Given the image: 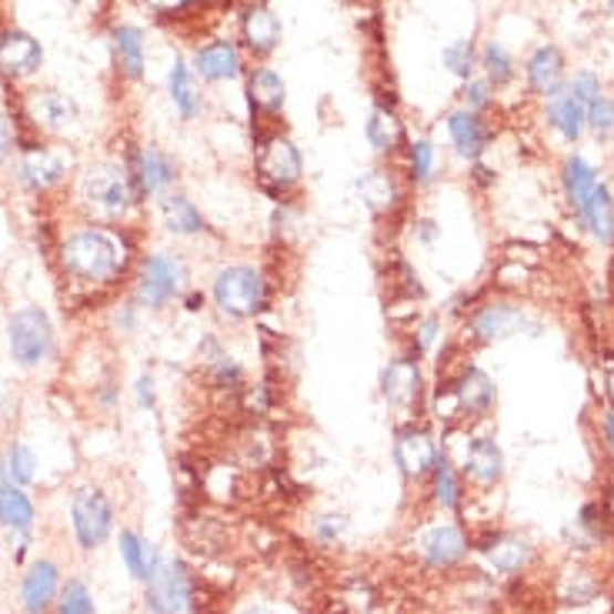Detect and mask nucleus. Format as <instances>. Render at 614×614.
I'll return each instance as SVG.
<instances>
[{"label": "nucleus", "mask_w": 614, "mask_h": 614, "mask_svg": "<svg viewBox=\"0 0 614 614\" xmlns=\"http://www.w3.org/2000/svg\"><path fill=\"white\" fill-rule=\"evenodd\" d=\"M64 278L77 288H107L131 264V244L107 225H84L58 248Z\"/></svg>", "instance_id": "f257e3e1"}, {"label": "nucleus", "mask_w": 614, "mask_h": 614, "mask_svg": "<svg viewBox=\"0 0 614 614\" xmlns=\"http://www.w3.org/2000/svg\"><path fill=\"white\" fill-rule=\"evenodd\" d=\"M274 301V284L268 271L254 261H228L211 274L208 304L221 324H251Z\"/></svg>", "instance_id": "f03ea898"}, {"label": "nucleus", "mask_w": 614, "mask_h": 614, "mask_svg": "<svg viewBox=\"0 0 614 614\" xmlns=\"http://www.w3.org/2000/svg\"><path fill=\"white\" fill-rule=\"evenodd\" d=\"M561 190L574 221L601 244L614 241V194L597 177V170L581 157L568 154L561 164Z\"/></svg>", "instance_id": "7ed1b4c3"}, {"label": "nucleus", "mask_w": 614, "mask_h": 614, "mask_svg": "<svg viewBox=\"0 0 614 614\" xmlns=\"http://www.w3.org/2000/svg\"><path fill=\"white\" fill-rule=\"evenodd\" d=\"M77 200H81V208L94 221H101V225H117V221H124L137 208L131 174L117 160H94L81 174Z\"/></svg>", "instance_id": "20e7f679"}, {"label": "nucleus", "mask_w": 614, "mask_h": 614, "mask_svg": "<svg viewBox=\"0 0 614 614\" xmlns=\"http://www.w3.org/2000/svg\"><path fill=\"white\" fill-rule=\"evenodd\" d=\"M254 177L261 190L274 200L291 197L304 180V154L294 144V137L281 131L258 134L254 141Z\"/></svg>", "instance_id": "39448f33"}, {"label": "nucleus", "mask_w": 614, "mask_h": 614, "mask_svg": "<svg viewBox=\"0 0 614 614\" xmlns=\"http://www.w3.org/2000/svg\"><path fill=\"white\" fill-rule=\"evenodd\" d=\"M187 288H190V268H187L184 254L150 251L141 258L131 298L144 311H167L170 304H180Z\"/></svg>", "instance_id": "423d86ee"}, {"label": "nucleus", "mask_w": 614, "mask_h": 614, "mask_svg": "<svg viewBox=\"0 0 614 614\" xmlns=\"http://www.w3.org/2000/svg\"><path fill=\"white\" fill-rule=\"evenodd\" d=\"M498 400V387L495 377L478 367V364H465L438 394H435V412L445 422H481L495 412Z\"/></svg>", "instance_id": "0eeeda50"}, {"label": "nucleus", "mask_w": 614, "mask_h": 614, "mask_svg": "<svg viewBox=\"0 0 614 614\" xmlns=\"http://www.w3.org/2000/svg\"><path fill=\"white\" fill-rule=\"evenodd\" d=\"M377 397L384 400L387 412L404 415V418H418V412L428 404V377H425L422 361L407 351L387 357L377 374Z\"/></svg>", "instance_id": "6e6552de"}, {"label": "nucleus", "mask_w": 614, "mask_h": 614, "mask_svg": "<svg viewBox=\"0 0 614 614\" xmlns=\"http://www.w3.org/2000/svg\"><path fill=\"white\" fill-rule=\"evenodd\" d=\"M441 448L445 445L422 418H404L394 425L391 458H394V468L400 471L404 481H428Z\"/></svg>", "instance_id": "1a4fd4ad"}, {"label": "nucleus", "mask_w": 614, "mask_h": 614, "mask_svg": "<svg viewBox=\"0 0 614 614\" xmlns=\"http://www.w3.org/2000/svg\"><path fill=\"white\" fill-rule=\"evenodd\" d=\"M8 351L11 361L24 371L41 367L54 351V321L44 308H18L8 321Z\"/></svg>", "instance_id": "9d476101"}, {"label": "nucleus", "mask_w": 614, "mask_h": 614, "mask_svg": "<svg viewBox=\"0 0 614 614\" xmlns=\"http://www.w3.org/2000/svg\"><path fill=\"white\" fill-rule=\"evenodd\" d=\"M124 167H127V174H131V187H134L137 204L160 200L164 194L177 190L180 164H177L164 147H157V144H141V147H134Z\"/></svg>", "instance_id": "9b49d317"}, {"label": "nucleus", "mask_w": 614, "mask_h": 614, "mask_svg": "<svg viewBox=\"0 0 614 614\" xmlns=\"http://www.w3.org/2000/svg\"><path fill=\"white\" fill-rule=\"evenodd\" d=\"M71 528L84 551H97L114 534V504L101 485H81L71 495Z\"/></svg>", "instance_id": "f8f14e48"}, {"label": "nucleus", "mask_w": 614, "mask_h": 614, "mask_svg": "<svg viewBox=\"0 0 614 614\" xmlns=\"http://www.w3.org/2000/svg\"><path fill=\"white\" fill-rule=\"evenodd\" d=\"M144 604L150 614H187L194 604V574L180 558H160L154 577L144 584Z\"/></svg>", "instance_id": "ddd939ff"}, {"label": "nucleus", "mask_w": 614, "mask_h": 614, "mask_svg": "<svg viewBox=\"0 0 614 614\" xmlns=\"http://www.w3.org/2000/svg\"><path fill=\"white\" fill-rule=\"evenodd\" d=\"M524 327H528V311L514 301H504V298L478 304L465 324V331L475 344H501V341L518 337Z\"/></svg>", "instance_id": "4468645a"}, {"label": "nucleus", "mask_w": 614, "mask_h": 614, "mask_svg": "<svg viewBox=\"0 0 614 614\" xmlns=\"http://www.w3.org/2000/svg\"><path fill=\"white\" fill-rule=\"evenodd\" d=\"M354 194L374 221H391L394 215L404 211V180L384 164H374L364 174H357Z\"/></svg>", "instance_id": "2eb2a0df"}, {"label": "nucleus", "mask_w": 614, "mask_h": 614, "mask_svg": "<svg viewBox=\"0 0 614 614\" xmlns=\"http://www.w3.org/2000/svg\"><path fill=\"white\" fill-rule=\"evenodd\" d=\"M281 38H284L281 14L268 4V0H251V4L238 18V44H241V51L258 58V61H268L281 48Z\"/></svg>", "instance_id": "dca6fc26"}, {"label": "nucleus", "mask_w": 614, "mask_h": 614, "mask_svg": "<svg viewBox=\"0 0 614 614\" xmlns=\"http://www.w3.org/2000/svg\"><path fill=\"white\" fill-rule=\"evenodd\" d=\"M187 64H190V71L197 74L200 84H235L248 74L244 51L231 38H215L208 44L194 48Z\"/></svg>", "instance_id": "f3484780"}, {"label": "nucleus", "mask_w": 614, "mask_h": 614, "mask_svg": "<svg viewBox=\"0 0 614 614\" xmlns=\"http://www.w3.org/2000/svg\"><path fill=\"white\" fill-rule=\"evenodd\" d=\"M34 521H38V508L31 501V495L8 481V478H0V528L8 531L11 544H18V564L24 561V551L31 544V531H34Z\"/></svg>", "instance_id": "a211bd4d"}, {"label": "nucleus", "mask_w": 614, "mask_h": 614, "mask_svg": "<svg viewBox=\"0 0 614 614\" xmlns=\"http://www.w3.org/2000/svg\"><path fill=\"white\" fill-rule=\"evenodd\" d=\"M157 218H160V228L177 241H197L211 235V225L204 218L200 204L184 190H170L157 200Z\"/></svg>", "instance_id": "6ab92c4d"}, {"label": "nucleus", "mask_w": 614, "mask_h": 614, "mask_svg": "<svg viewBox=\"0 0 614 614\" xmlns=\"http://www.w3.org/2000/svg\"><path fill=\"white\" fill-rule=\"evenodd\" d=\"M67 157L51 147H28L18 160V184L31 194H48L67 177Z\"/></svg>", "instance_id": "aec40b11"}, {"label": "nucleus", "mask_w": 614, "mask_h": 614, "mask_svg": "<svg viewBox=\"0 0 614 614\" xmlns=\"http://www.w3.org/2000/svg\"><path fill=\"white\" fill-rule=\"evenodd\" d=\"M461 478L478 485V488H495L504 478V451L491 435H475L465 445L461 465H458Z\"/></svg>", "instance_id": "412c9836"}, {"label": "nucleus", "mask_w": 614, "mask_h": 614, "mask_svg": "<svg viewBox=\"0 0 614 614\" xmlns=\"http://www.w3.org/2000/svg\"><path fill=\"white\" fill-rule=\"evenodd\" d=\"M44 64V48L34 34L21 31V28H8L0 34V74L11 81H24L31 74H38Z\"/></svg>", "instance_id": "4be33fe9"}, {"label": "nucleus", "mask_w": 614, "mask_h": 614, "mask_svg": "<svg viewBox=\"0 0 614 614\" xmlns=\"http://www.w3.org/2000/svg\"><path fill=\"white\" fill-rule=\"evenodd\" d=\"M28 117L44 134H67L77 127V101L64 91H34L28 97Z\"/></svg>", "instance_id": "5701e85b"}, {"label": "nucleus", "mask_w": 614, "mask_h": 614, "mask_svg": "<svg viewBox=\"0 0 614 614\" xmlns=\"http://www.w3.org/2000/svg\"><path fill=\"white\" fill-rule=\"evenodd\" d=\"M418 554L431 571H448L458 568L468 554V538L458 524H431L418 538Z\"/></svg>", "instance_id": "b1692460"}, {"label": "nucleus", "mask_w": 614, "mask_h": 614, "mask_svg": "<svg viewBox=\"0 0 614 614\" xmlns=\"http://www.w3.org/2000/svg\"><path fill=\"white\" fill-rule=\"evenodd\" d=\"M167 97H170V107L177 111V117L187 124L208 114V97H204V87H200L197 74L190 71L187 58H174V64L167 67Z\"/></svg>", "instance_id": "393cba45"}, {"label": "nucleus", "mask_w": 614, "mask_h": 614, "mask_svg": "<svg viewBox=\"0 0 614 614\" xmlns=\"http://www.w3.org/2000/svg\"><path fill=\"white\" fill-rule=\"evenodd\" d=\"M61 594V568L51 558L34 561L21 577V607L24 614H48Z\"/></svg>", "instance_id": "a878e982"}, {"label": "nucleus", "mask_w": 614, "mask_h": 614, "mask_svg": "<svg viewBox=\"0 0 614 614\" xmlns=\"http://www.w3.org/2000/svg\"><path fill=\"white\" fill-rule=\"evenodd\" d=\"M445 131H448V141H451L455 154L461 160H468V164L481 160L485 150H488V144H491V131H488L485 117L475 114V111H465V107H458V111L448 114Z\"/></svg>", "instance_id": "bb28decb"}, {"label": "nucleus", "mask_w": 614, "mask_h": 614, "mask_svg": "<svg viewBox=\"0 0 614 614\" xmlns=\"http://www.w3.org/2000/svg\"><path fill=\"white\" fill-rule=\"evenodd\" d=\"M244 94H248V104H251V114H264V117H278L284 114L288 107V84L284 77L268 67V64H258L244 74Z\"/></svg>", "instance_id": "cd10ccee"}, {"label": "nucleus", "mask_w": 614, "mask_h": 614, "mask_svg": "<svg viewBox=\"0 0 614 614\" xmlns=\"http://www.w3.org/2000/svg\"><path fill=\"white\" fill-rule=\"evenodd\" d=\"M364 141L377 157H387V160L397 157L407 144V134H404V124H400L397 111L387 107V104H374L367 121H364Z\"/></svg>", "instance_id": "c85d7f7f"}, {"label": "nucleus", "mask_w": 614, "mask_h": 614, "mask_svg": "<svg viewBox=\"0 0 614 614\" xmlns=\"http://www.w3.org/2000/svg\"><path fill=\"white\" fill-rule=\"evenodd\" d=\"M524 77H528V91H531L534 97H544V101H548V97L561 94L564 84H568L561 51L551 48V44L538 48V51L528 58V64H524Z\"/></svg>", "instance_id": "c756f323"}, {"label": "nucleus", "mask_w": 614, "mask_h": 614, "mask_svg": "<svg viewBox=\"0 0 614 614\" xmlns=\"http://www.w3.org/2000/svg\"><path fill=\"white\" fill-rule=\"evenodd\" d=\"M111 48H114V61H117L121 74L131 77V81H141L144 71H147V41H144V31L137 24H114Z\"/></svg>", "instance_id": "7c9ffc66"}, {"label": "nucleus", "mask_w": 614, "mask_h": 614, "mask_svg": "<svg viewBox=\"0 0 614 614\" xmlns=\"http://www.w3.org/2000/svg\"><path fill=\"white\" fill-rule=\"evenodd\" d=\"M117 551H121V561H124V568H127V574H131L134 581H141V584H147V581L154 577V571H157V564H160V558H164L144 534H137V531H131V528L121 531Z\"/></svg>", "instance_id": "2f4dec72"}, {"label": "nucleus", "mask_w": 614, "mask_h": 614, "mask_svg": "<svg viewBox=\"0 0 614 614\" xmlns=\"http://www.w3.org/2000/svg\"><path fill=\"white\" fill-rule=\"evenodd\" d=\"M404 184L407 187H428L438 177V147L428 137H412L404 144Z\"/></svg>", "instance_id": "473e14b6"}, {"label": "nucleus", "mask_w": 614, "mask_h": 614, "mask_svg": "<svg viewBox=\"0 0 614 614\" xmlns=\"http://www.w3.org/2000/svg\"><path fill=\"white\" fill-rule=\"evenodd\" d=\"M431 498L441 511H458L461 508V498H465V478L458 471V465L451 461V455L441 448L438 461H435V471H431Z\"/></svg>", "instance_id": "72a5a7b5"}, {"label": "nucleus", "mask_w": 614, "mask_h": 614, "mask_svg": "<svg viewBox=\"0 0 614 614\" xmlns=\"http://www.w3.org/2000/svg\"><path fill=\"white\" fill-rule=\"evenodd\" d=\"M548 124L568 141V144H577L581 141V134H584V127H587V121H584V104H577L568 91H561V94H554V97H548Z\"/></svg>", "instance_id": "f704fd0d"}, {"label": "nucleus", "mask_w": 614, "mask_h": 614, "mask_svg": "<svg viewBox=\"0 0 614 614\" xmlns=\"http://www.w3.org/2000/svg\"><path fill=\"white\" fill-rule=\"evenodd\" d=\"M485 558H488L491 571H498V574H518L531 561V544L521 534H498L495 541H488Z\"/></svg>", "instance_id": "c9c22d12"}, {"label": "nucleus", "mask_w": 614, "mask_h": 614, "mask_svg": "<svg viewBox=\"0 0 614 614\" xmlns=\"http://www.w3.org/2000/svg\"><path fill=\"white\" fill-rule=\"evenodd\" d=\"M387 284L394 291L397 301H425V284H422V274L415 268V261L407 258L404 251H391L387 254Z\"/></svg>", "instance_id": "e433bc0d"}, {"label": "nucleus", "mask_w": 614, "mask_h": 614, "mask_svg": "<svg viewBox=\"0 0 614 614\" xmlns=\"http://www.w3.org/2000/svg\"><path fill=\"white\" fill-rule=\"evenodd\" d=\"M445 331V321L438 311H428V314H418L412 324H407V344L404 351L407 354H415L418 361H425L428 354H435V347L441 344V334Z\"/></svg>", "instance_id": "4c0bfd02"}, {"label": "nucleus", "mask_w": 614, "mask_h": 614, "mask_svg": "<svg viewBox=\"0 0 614 614\" xmlns=\"http://www.w3.org/2000/svg\"><path fill=\"white\" fill-rule=\"evenodd\" d=\"M0 478H8V481H14L21 488L34 485L38 481V455H34V448L24 445V441H11L4 458H0Z\"/></svg>", "instance_id": "58836bf2"}, {"label": "nucleus", "mask_w": 614, "mask_h": 614, "mask_svg": "<svg viewBox=\"0 0 614 614\" xmlns=\"http://www.w3.org/2000/svg\"><path fill=\"white\" fill-rule=\"evenodd\" d=\"M204 374H208V384L215 391H225V394H241L248 387V367L231 351H225L218 361H211L208 367H204Z\"/></svg>", "instance_id": "ea45409f"}, {"label": "nucleus", "mask_w": 614, "mask_h": 614, "mask_svg": "<svg viewBox=\"0 0 614 614\" xmlns=\"http://www.w3.org/2000/svg\"><path fill=\"white\" fill-rule=\"evenodd\" d=\"M301 221H304V208H301V204H298L294 197L274 200L271 218H268V235H271V241H281V244H288V241L298 235Z\"/></svg>", "instance_id": "a19ab883"}, {"label": "nucleus", "mask_w": 614, "mask_h": 614, "mask_svg": "<svg viewBox=\"0 0 614 614\" xmlns=\"http://www.w3.org/2000/svg\"><path fill=\"white\" fill-rule=\"evenodd\" d=\"M481 67H485V77L491 81V87H504L514 81L518 67H514V58L508 54V48L501 41H488L481 48Z\"/></svg>", "instance_id": "79ce46f5"}, {"label": "nucleus", "mask_w": 614, "mask_h": 614, "mask_svg": "<svg viewBox=\"0 0 614 614\" xmlns=\"http://www.w3.org/2000/svg\"><path fill=\"white\" fill-rule=\"evenodd\" d=\"M441 64H445L448 74L468 81V77H475L478 67H481V51L475 48V41H451V44L441 51Z\"/></svg>", "instance_id": "37998d69"}, {"label": "nucleus", "mask_w": 614, "mask_h": 614, "mask_svg": "<svg viewBox=\"0 0 614 614\" xmlns=\"http://www.w3.org/2000/svg\"><path fill=\"white\" fill-rule=\"evenodd\" d=\"M54 607H58V614H97L94 594H91V587L81 577H67L61 584V594H58Z\"/></svg>", "instance_id": "c03bdc74"}, {"label": "nucleus", "mask_w": 614, "mask_h": 614, "mask_svg": "<svg viewBox=\"0 0 614 614\" xmlns=\"http://www.w3.org/2000/svg\"><path fill=\"white\" fill-rule=\"evenodd\" d=\"M491 101H495V87H491V81L488 77H468V81H461V107L465 111H475V114H485L488 107H491Z\"/></svg>", "instance_id": "a18cd8bd"}, {"label": "nucleus", "mask_w": 614, "mask_h": 614, "mask_svg": "<svg viewBox=\"0 0 614 614\" xmlns=\"http://www.w3.org/2000/svg\"><path fill=\"white\" fill-rule=\"evenodd\" d=\"M584 121H587V127H591L597 137H611V134H614V101L601 94L594 104L584 107Z\"/></svg>", "instance_id": "49530a36"}, {"label": "nucleus", "mask_w": 614, "mask_h": 614, "mask_svg": "<svg viewBox=\"0 0 614 614\" xmlns=\"http://www.w3.org/2000/svg\"><path fill=\"white\" fill-rule=\"evenodd\" d=\"M344 534H347V518H344V514H321V518L314 521V541H318L321 548L341 544Z\"/></svg>", "instance_id": "de8ad7c7"}, {"label": "nucleus", "mask_w": 614, "mask_h": 614, "mask_svg": "<svg viewBox=\"0 0 614 614\" xmlns=\"http://www.w3.org/2000/svg\"><path fill=\"white\" fill-rule=\"evenodd\" d=\"M564 91L577 101V104H594L597 97H601V77L597 74H591V71H577L568 84H564Z\"/></svg>", "instance_id": "09e8293b"}, {"label": "nucleus", "mask_w": 614, "mask_h": 614, "mask_svg": "<svg viewBox=\"0 0 614 614\" xmlns=\"http://www.w3.org/2000/svg\"><path fill=\"white\" fill-rule=\"evenodd\" d=\"M197 0H141V8H147L154 18L160 21H174V18H184Z\"/></svg>", "instance_id": "8fccbe9b"}, {"label": "nucleus", "mask_w": 614, "mask_h": 614, "mask_svg": "<svg viewBox=\"0 0 614 614\" xmlns=\"http://www.w3.org/2000/svg\"><path fill=\"white\" fill-rule=\"evenodd\" d=\"M407 228H412V231H407V235H412V241L422 244V248H435L441 241V225L435 218H425V215L412 218V225H407Z\"/></svg>", "instance_id": "3c124183"}, {"label": "nucleus", "mask_w": 614, "mask_h": 614, "mask_svg": "<svg viewBox=\"0 0 614 614\" xmlns=\"http://www.w3.org/2000/svg\"><path fill=\"white\" fill-rule=\"evenodd\" d=\"M225 351H228V344H225V337L218 331H204L200 334V341H197V361H200V367H208L211 361H218Z\"/></svg>", "instance_id": "603ef678"}, {"label": "nucleus", "mask_w": 614, "mask_h": 614, "mask_svg": "<svg viewBox=\"0 0 614 614\" xmlns=\"http://www.w3.org/2000/svg\"><path fill=\"white\" fill-rule=\"evenodd\" d=\"M134 404L141 407V412H154L157 407V381H154V374H137V381H134Z\"/></svg>", "instance_id": "864d4df0"}, {"label": "nucleus", "mask_w": 614, "mask_h": 614, "mask_svg": "<svg viewBox=\"0 0 614 614\" xmlns=\"http://www.w3.org/2000/svg\"><path fill=\"white\" fill-rule=\"evenodd\" d=\"M141 314H144V308L131 298L127 304H121V308L114 311V327H117L121 334H134V331L141 327Z\"/></svg>", "instance_id": "5fc2aeb1"}, {"label": "nucleus", "mask_w": 614, "mask_h": 614, "mask_svg": "<svg viewBox=\"0 0 614 614\" xmlns=\"http://www.w3.org/2000/svg\"><path fill=\"white\" fill-rule=\"evenodd\" d=\"M594 594V581L584 574V571H574L571 577H568V591H564V601H587Z\"/></svg>", "instance_id": "6e6d98bb"}, {"label": "nucleus", "mask_w": 614, "mask_h": 614, "mask_svg": "<svg viewBox=\"0 0 614 614\" xmlns=\"http://www.w3.org/2000/svg\"><path fill=\"white\" fill-rule=\"evenodd\" d=\"M14 154V131H11V121L8 114L0 111V167H4Z\"/></svg>", "instance_id": "4d7b16f0"}, {"label": "nucleus", "mask_w": 614, "mask_h": 614, "mask_svg": "<svg viewBox=\"0 0 614 614\" xmlns=\"http://www.w3.org/2000/svg\"><path fill=\"white\" fill-rule=\"evenodd\" d=\"M180 304H184V311H187V314H200V311H208V308H211V304H208V291H200V288H194V284L184 291Z\"/></svg>", "instance_id": "13d9d810"}, {"label": "nucleus", "mask_w": 614, "mask_h": 614, "mask_svg": "<svg viewBox=\"0 0 614 614\" xmlns=\"http://www.w3.org/2000/svg\"><path fill=\"white\" fill-rule=\"evenodd\" d=\"M97 400H101V407H107V412H114V407L121 404V387H117V384H101Z\"/></svg>", "instance_id": "bf43d9fd"}, {"label": "nucleus", "mask_w": 614, "mask_h": 614, "mask_svg": "<svg viewBox=\"0 0 614 614\" xmlns=\"http://www.w3.org/2000/svg\"><path fill=\"white\" fill-rule=\"evenodd\" d=\"M471 180H475L478 187H491V184H495V170L485 167L481 160H475V164H471Z\"/></svg>", "instance_id": "052dcab7"}, {"label": "nucleus", "mask_w": 614, "mask_h": 614, "mask_svg": "<svg viewBox=\"0 0 614 614\" xmlns=\"http://www.w3.org/2000/svg\"><path fill=\"white\" fill-rule=\"evenodd\" d=\"M601 425H604V441H607V448H611V455H614V407H611V412H604Z\"/></svg>", "instance_id": "680f3d73"}, {"label": "nucleus", "mask_w": 614, "mask_h": 614, "mask_svg": "<svg viewBox=\"0 0 614 614\" xmlns=\"http://www.w3.org/2000/svg\"><path fill=\"white\" fill-rule=\"evenodd\" d=\"M241 614H278L271 604H261V601H254V604H248V607H241Z\"/></svg>", "instance_id": "e2e57ef3"}, {"label": "nucleus", "mask_w": 614, "mask_h": 614, "mask_svg": "<svg viewBox=\"0 0 614 614\" xmlns=\"http://www.w3.org/2000/svg\"><path fill=\"white\" fill-rule=\"evenodd\" d=\"M607 394H611V400H614V371H611V377H607Z\"/></svg>", "instance_id": "0e129e2a"}, {"label": "nucleus", "mask_w": 614, "mask_h": 614, "mask_svg": "<svg viewBox=\"0 0 614 614\" xmlns=\"http://www.w3.org/2000/svg\"><path fill=\"white\" fill-rule=\"evenodd\" d=\"M607 11H611V14H614V0H607Z\"/></svg>", "instance_id": "69168bd1"}]
</instances>
